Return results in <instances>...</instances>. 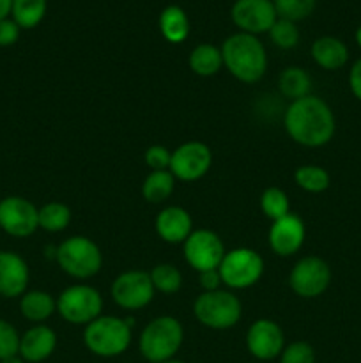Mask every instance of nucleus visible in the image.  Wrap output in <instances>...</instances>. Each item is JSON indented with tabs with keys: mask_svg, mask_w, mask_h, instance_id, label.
<instances>
[{
	"mask_svg": "<svg viewBox=\"0 0 361 363\" xmlns=\"http://www.w3.org/2000/svg\"><path fill=\"white\" fill-rule=\"evenodd\" d=\"M71 222V209L62 202H48L39 209V229L46 233H60Z\"/></svg>",
	"mask_w": 361,
	"mask_h": 363,
	"instance_id": "cd10ccee",
	"label": "nucleus"
},
{
	"mask_svg": "<svg viewBox=\"0 0 361 363\" xmlns=\"http://www.w3.org/2000/svg\"><path fill=\"white\" fill-rule=\"evenodd\" d=\"M356 43H357V46L361 48V25L357 27V30H356Z\"/></svg>",
	"mask_w": 361,
	"mask_h": 363,
	"instance_id": "a19ab883",
	"label": "nucleus"
},
{
	"mask_svg": "<svg viewBox=\"0 0 361 363\" xmlns=\"http://www.w3.org/2000/svg\"><path fill=\"white\" fill-rule=\"evenodd\" d=\"M55 301L60 318L71 325L87 326L88 323L98 319L103 311V298L99 291L85 284L67 287Z\"/></svg>",
	"mask_w": 361,
	"mask_h": 363,
	"instance_id": "0eeeda50",
	"label": "nucleus"
},
{
	"mask_svg": "<svg viewBox=\"0 0 361 363\" xmlns=\"http://www.w3.org/2000/svg\"><path fill=\"white\" fill-rule=\"evenodd\" d=\"M183 340V325L172 315H161L142 330L140 353L147 362L163 363L176 357Z\"/></svg>",
	"mask_w": 361,
	"mask_h": 363,
	"instance_id": "20e7f679",
	"label": "nucleus"
},
{
	"mask_svg": "<svg viewBox=\"0 0 361 363\" xmlns=\"http://www.w3.org/2000/svg\"><path fill=\"white\" fill-rule=\"evenodd\" d=\"M283 124L289 137L304 147H322L336 130L333 110L324 99L311 94L290 103Z\"/></svg>",
	"mask_w": 361,
	"mask_h": 363,
	"instance_id": "f257e3e1",
	"label": "nucleus"
},
{
	"mask_svg": "<svg viewBox=\"0 0 361 363\" xmlns=\"http://www.w3.org/2000/svg\"><path fill=\"white\" fill-rule=\"evenodd\" d=\"M0 229L13 238H28L39 229V209L30 201L11 195L0 201Z\"/></svg>",
	"mask_w": 361,
	"mask_h": 363,
	"instance_id": "f8f14e48",
	"label": "nucleus"
},
{
	"mask_svg": "<svg viewBox=\"0 0 361 363\" xmlns=\"http://www.w3.org/2000/svg\"><path fill=\"white\" fill-rule=\"evenodd\" d=\"M156 233L165 243L179 245L193 233V222L190 213L179 206H168L156 216Z\"/></svg>",
	"mask_w": 361,
	"mask_h": 363,
	"instance_id": "6ab92c4d",
	"label": "nucleus"
},
{
	"mask_svg": "<svg viewBox=\"0 0 361 363\" xmlns=\"http://www.w3.org/2000/svg\"><path fill=\"white\" fill-rule=\"evenodd\" d=\"M193 314L200 325L211 330H229L237 325L243 307L236 294L229 291H204L193 303Z\"/></svg>",
	"mask_w": 361,
	"mask_h": 363,
	"instance_id": "423d86ee",
	"label": "nucleus"
},
{
	"mask_svg": "<svg viewBox=\"0 0 361 363\" xmlns=\"http://www.w3.org/2000/svg\"><path fill=\"white\" fill-rule=\"evenodd\" d=\"M57 311V301L46 291H27L20 298V312L32 323H42Z\"/></svg>",
	"mask_w": 361,
	"mask_h": 363,
	"instance_id": "4be33fe9",
	"label": "nucleus"
},
{
	"mask_svg": "<svg viewBox=\"0 0 361 363\" xmlns=\"http://www.w3.org/2000/svg\"><path fill=\"white\" fill-rule=\"evenodd\" d=\"M280 363H315V351L308 342L297 340L283 347Z\"/></svg>",
	"mask_w": 361,
	"mask_h": 363,
	"instance_id": "72a5a7b5",
	"label": "nucleus"
},
{
	"mask_svg": "<svg viewBox=\"0 0 361 363\" xmlns=\"http://www.w3.org/2000/svg\"><path fill=\"white\" fill-rule=\"evenodd\" d=\"M154 293L151 275L140 269L120 273L112 284L113 301L126 311H140L147 307L154 298Z\"/></svg>",
	"mask_w": 361,
	"mask_h": 363,
	"instance_id": "9b49d317",
	"label": "nucleus"
},
{
	"mask_svg": "<svg viewBox=\"0 0 361 363\" xmlns=\"http://www.w3.org/2000/svg\"><path fill=\"white\" fill-rule=\"evenodd\" d=\"M183 245L184 259L198 273L218 269L227 254L222 238L209 229L193 230Z\"/></svg>",
	"mask_w": 361,
	"mask_h": 363,
	"instance_id": "9d476101",
	"label": "nucleus"
},
{
	"mask_svg": "<svg viewBox=\"0 0 361 363\" xmlns=\"http://www.w3.org/2000/svg\"><path fill=\"white\" fill-rule=\"evenodd\" d=\"M269 38H271V41L278 48L290 50L294 46H297V43H299V28L296 27L294 21L278 18L275 21V25L271 27V30H269Z\"/></svg>",
	"mask_w": 361,
	"mask_h": 363,
	"instance_id": "2f4dec72",
	"label": "nucleus"
},
{
	"mask_svg": "<svg viewBox=\"0 0 361 363\" xmlns=\"http://www.w3.org/2000/svg\"><path fill=\"white\" fill-rule=\"evenodd\" d=\"M230 16L241 32L251 35L269 32L278 20L273 0H236Z\"/></svg>",
	"mask_w": 361,
	"mask_h": 363,
	"instance_id": "4468645a",
	"label": "nucleus"
},
{
	"mask_svg": "<svg viewBox=\"0 0 361 363\" xmlns=\"http://www.w3.org/2000/svg\"><path fill=\"white\" fill-rule=\"evenodd\" d=\"M163 363H186V362H183V360H176V358H172V360H166V362H163Z\"/></svg>",
	"mask_w": 361,
	"mask_h": 363,
	"instance_id": "79ce46f5",
	"label": "nucleus"
},
{
	"mask_svg": "<svg viewBox=\"0 0 361 363\" xmlns=\"http://www.w3.org/2000/svg\"><path fill=\"white\" fill-rule=\"evenodd\" d=\"M20 30L13 18H6L0 21V46H13L20 38Z\"/></svg>",
	"mask_w": 361,
	"mask_h": 363,
	"instance_id": "c9c22d12",
	"label": "nucleus"
},
{
	"mask_svg": "<svg viewBox=\"0 0 361 363\" xmlns=\"http://www.w3.org/2000/svg\"><path fill=\"white\" fill-rule=\"evenodd\" d=\"M57 347V333L46 325H35L20 335L18 354L27 363L48 360Z\"/></svg>",
	"mask_w": 361,
	"mask_h": 363,
	"instance_id": "a211bd4d",
	"label": "nucleus"
},
{
	"mask_svg": "<svg viewBox=\"0 0 361 363\" xmlns=\"http://www.w3.org/2000/svg\"><path fill=\"white\" fill-rule=\"evenodd\" d=\"M172 152L163 145H151L145 151V165L151 170H168Z\"/></svg>",
	"mask_w": 361,
	"mask_h": 363,
	"instance_id": "f704fd0d",
	"label": "nucleus"
},
{
	"mask_svg": "<svg viewBox=\"0 0 361 363\" xmlns=\"http://www.w3.org/2000/svg\"><path fill=\"white\" fill-rule=\"evenodd\" d=\"M349 87L354 98H357L361 101V57L353 64V67L349 71Z\"/></svg>",
	"mask_w": 361,
	"mask_h": 363,
	"instance_id": "e433bc0d",
	"label": "nucleus"
},
{
	"mask_svg": "<svg viewBox=\"0 0 361 363\" xmlns=\"http://www.w3.org/2000/svg\"><path fill=\"white\" fill-rule=\"evenodd\" d=\"M188 64H190V69L198 77H212L223 66L222 50L209 43H202L191 50Z\"/></svg>",
	"mask_w": 361,
	"mask_h": 363,
	"instance_id": "5701e85b",
	"label": "nucleus"
},
{
	"mask_svg": "<svg viewBox=\"0 0 361 363\" xmlns=\"http://www.w3.org/2000/svg\"><path fill=\"white\" fill-rule=\"evenodd\" d=\"M159 32L172 45L186 41L190 35V18L179 6H168L159 14Z\"/></svg>",
	"mask_w": 361,
	"mask_h": 363,
	"instance_id": "412c9836",
	"label": "nucleus"
},
{
	"mask_svg": "<svg viewBox=\"0 0 361 363\" xmlns=\"http://www.w3.org/2000/svg\"><path fill=\"white\" fill-rule=\"evenodd\" d=\"M246 347L257 360L269 362L282 354L285 347V337L278 323L271 319H258L248 328Z\"/></svg>",
	"mask_w": 361,
	"mask_h": 363,
	"instance_id": "2eb2a0df",
	"label": "nucleus"
},
{
	"mask_svg": "<svg viewBox=\"0 0 361 363\" xmlns=\"http://www.w3.org/2000/svg\"><path fill=\"white\" fill-rule=\"evenodd\" d=\"M46 14V0H13L11 16L20 28H34Z\"/></svg>",
	"mask_w": 361,
	"mask_h": 363,
	"instance_id": "a878e982",
	"label": "nucleus"
},
{
	"mask_svg": "<svg viewBox=\"0 0 361 363\" xmlns=\"http://www.w3.org/2000/svg\"><path fill=\"white\" fill-rule=\"evenodd\" d=\"M311 59L326 71L342 69L349 60V48L345 43L333 35L317 38L311 45Z\"/></svg>",
	"mask_w": 361,
	"mask_h": 363,
	"instance_id": "aec40b11",
	"label": "nucleus"
},
{
	"mask_svg": "<svg viewBox=\"0 0 361 363\" xmlns=\"http://www.w3.org/2000/svg\"><path fill=\"white\" fill-rule=\"evenodd\" d=\"M331 284V268L324 259L308 255L299 259L289 275V286L297 296L317 298Z\"/></svg>",
	"mask_w": 361,
	"mask_h": 363,
	"instance_id": "1a4fd4ad",
	"label": "nucleus"
},
{
	"mask_svg": "<svg viewBox=\"0 0 361 363\" xmlns=\"http://www.w3.org/2000/svg\"><path fill=\"white\" fill-rule=\"evenodd\" d=\"M28 266L21 255L0 250V296L18 298L27 293Z\"/></svg>",
	"mask_w": 361,
	"mask_h": 363,
	"instance_id": "f3484780",
	"label": "nucleus"
},
{
	"mask_svg": "<svg viewBox=\"0 0 361 363\" xmlns=\"http://www.w3.org/2000/svg\"><path fill=\"white\" fill-rule=\"evenodd\" d=\"M173 186H176V177L170 170H151L142 184V194L151 204H161L172 195Z\"/></svg>",
	"mask_w": 361,
	"mask_h": 363,
	"instance_id": "b1692460",
	"label": "nucleus"
},
{
	"mask_svg": "<svg viewBox=\"0 0 361 363\" xmlns=\"http://www.w3.org/2000/svg\"><path fill=\"white\" fill-rule=\"evenodd\" d=\"M200 275V286L204 291H218L222 284V275L218 269H209V272L198 273Z\"/></svg>",
	"mask_w": 361,
	"mask_h": 363,
	"instance_id": "4c0bfd02",
	"label": "nucleus"
},
{
	"mask_svg": "<svg viewBox=\"0 0 361 363\" xmlns=\"http://www.w3.org/2000/svg\"><path fill=\"white\" fill-rule=\"evenodd\" d=\"M149 275H151L154 291H159L163 294L177 293L180 286H183V275H180V272L173 264L163 262V264L154 266Z\"/></svg>",
	"mask_w": 361,
	"mask_h": 363,
	"instance_id": "c756f323",
	"label": "nucleus"
},
{
	"mask_svg": "<svg viewBox=\"0 0 361 363\" xmlns=\"http://www.w3.org/2000/svg\"><path fill=\"white\" fill-rule=\"evenodd\" d=\"M11 11H13V0H0V21L9 18Z\"/></svg>",
	"mask_w": 361,
	"mask_h": 363,
	"instance_id": "58836bf2",
	"label": "nucleus"
},
{
	"mask_svg": "<svg viewBox=\"0 0 361 363\" xmlns=\"http://www.w3.org/2000/svg\"><path fill=\"white\" fill-rule=\"evenodd\" d=\"M133 333L126 319L115 315H99L84 330L85 347L101 358H113L130 347Z\"/></svg>",
	"mask_w": 361,
	"mask_h": 363,
	"instance_id": "7ed1b4c3",
	"label": "nucleus"
},
{
	"mask_svg": "<svg viewBox=\"0 0 361 363\" xmlns=\"http://www.w3.org/2000/svg\"><path fill=\"white\" fill-rule=\"evenodd\" d=\"M219 50H222L223 66L239 82L255 84L265 74L268 55L257 35L237 32L229 35Z\"/></svg>",
	"mask_w": 361,
	"mask_h": 363,
	"instance_id": "f03ea898",
	"label": "nucleus"
},
{
	"mask_svg": "<svg viewBox=\"0 0 361 363\" xmlns=\"http://www.w3.org/2000/svg\"><path fill=\"white\" fill-rule=\"evenodd\" d=\"M260 209L269 220H280L290 213V202L282 188H265L260 195Z\"/></svg>",
	"mask_w": 361,
	"mask_h": 363,
	"instance_id": "c85d7f7f",
	"label": "nucleus"
},
{
	"mask_svg": "<svg viewBox=\"0 0 361 363\" xmlns=\"http://www.w3.org/2000/svg\"><path fill=\"white\" fill-rule=\"evenodd\" d=\"M0 363H27L23 360V358L20 357V354H16V357H11V358H6V360H2Z\"/></svg>",
	"mask_w": 361,
	"mask_h": 363,
	"instance_id": "ea45409f",
	"label": "nucleus"
},
{
	"mask_svg": "<svg viewBox=\"0 0 361 363\" xmlns=\"http://www.w3.org/2000/svg\"><path fill=\"white\" fill-rule=\"evenodd\" d=\"M296 184L301 190L308 191V194H322L331 184V177L326 169L319 165H303L296 170L294 174Z\"/></svg>",
	"mask_w": 361,
	"mask_h": 363,
	"instance_id": "bb28decb",
	"label": "nucleus"
},
{
	"mask_svg": "<svg viewBox=\"0 0 361 363\" xmlns=\"http://www.w3.org/2000/svg\"><path fill=\"white\" fill-rule=\"evenodd\" d=\"M278 89L285 98H289L290 101H296V99L304 98V96H310L311 78L303 67L290 66L280 74Z\"/></svg>",
	"mask_w": 361,
	"mask_h": 363,
	"instance_id": "393cba45",
	"label": "nucleus"
},
{
	"mask_svg": "<svg viewBox=\"0 0 361 363\" xmlns=\"http://www.w3.org/2000/svg\"><path fill=\"white\" fill-rule=\"evenodd\" d=\"M212 163V152L209 145L204 142L191 140L180 144L176 151L172 152L170 160V172L176 179L180 181H197L209 172Z\"/></svg>",
	"mask_w": 361,
	"mask_h": 363,
	"instance_id": "ddd939ff",
	"label": "nucleus"
},
{
	"mask_svg": "<svg viewBox=\"0 0 361 363\" xmlns=\"http://www.w3.org/2000/svg\"><path fill=\"white\" fill-rule=\"evenodd\" d=\"M306 227L297 215L289 213L283 218L275 220L269 229V247L280 257H290L304 243Z\"/></svg>",
	"mask_w": 361,
	"mask_h": 363,
	"instance_id": "dca6fc26",
	"label": "nucleus"
},
{
	"mask_svg": "<svg viewBox=\"0 0 361 363\" xmlns=\"http://www.w3.org/2000/svg\"><path fill=\"white\" fill-rule=\"evenodd\" d=\"M218 272L222 282L230 289H248L260 280L264 259L251 248H234L227 252Z\"/></svg>",
	"mask_w": 361,
	"mask_h": 363,
	"instance_id": "6e6552de",
	"label": "nucleus"
},
{
	"mask_svg": "<svg viewBox=\"0 0 361 363\" xmlns=\"http://www.w3.org/2000/svg\"><path fill=\"white\" fill-rule=\"evenodd\" d=\"M55 261L64 273L73 279H91L103 266V255L98 245L85 236H71L57 247Z\"/></svg>",
	"mask_w": 361,
	"mask_h": 363,
	"instance_id": "39448f33",
	"label": "nucleus"
},
{
	"mask_svg": "<svg viewBox=\"0 0 361 363\" xmlns=\"http://www.w3.org/2000/svg\"><path fill=\"white\" fill-rule=\"evenodd\" d=\"M20 347V333L6 319H0V362L16 357Z\"/></svg>",
	"mask_w": 361,
	"mask_h": 363,
	"instance_id": "473e14b6",
	"label": "nucleus"
},
{
	"mask_svg": "<svg viewBox=\"0 0 361 363\" xmlns=\"http://www.w3.org/2000/svg\"><path fill=\"white\" fill-rule=\"evenodd\" d=\"M278 18L289 21H301L314 13L317 0H273Z\"/></svg>",
	"mask_w": 361,
	"mask_h": 363,
	"instance_id": "7c9ffc66",
	"label": "nucleus"
}]
</instances>
